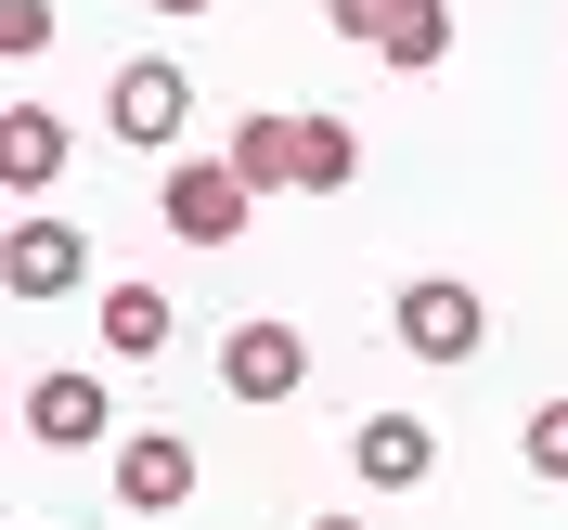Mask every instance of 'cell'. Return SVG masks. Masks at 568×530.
Segmentation results:
<instances>
[{
  "instance_id": "obj_1",
  "label": "cell",
  "mask_w": 568,
  "mask_h": 530,
  "mask_svg": "<svg viewBox=\"0 0 568 530\" xmlns=\"http://www.w3.org/2000/svg\"><path fill=\"white\" fill-rule=\"evenodd\" d=\"M388 337H400L414 362H465L478 337H491V298L453 284V272H426V284H400V298H388Z\"/></svg>"
},
{
  "instance_id": "obj_13",
  "label": "cell",
  "mask_w": 568,
  "mask_h": 530,
  "mask_svg": "<svg viewBox=\"0 0 568 530\" xmlns=\"http://www.w3.org/2000/svg\"><path fill=\"white\" fill-rule=\"evenodd\" d=\"M439 52H453V13H439V0H414V13L388 27V66H439Z\"/></svg>"
},
{
  "instance_id": "obj_7",
  "label": "cell",
  "mask_w": 568,
  "mask_h": 530,
  "mask_svg": "<svg viewBox=\"0 0 568 530\" xmlns=\"http://www.w3.org/2000/svg\"><path fill=\"white\" fill-rule=\"evenodd\" d=\"M27 440H39V453L116 440V389H104V376H39V389H27Z\"/></svg>"
},
{
  "instance_id": "obj_16",
  "label": "cell",
  "mask_w": 568,
  "mask_h": 530,
  "mask_svg": "<svg viewBox=\"0 0 568 530\" xmlns=\"http://www.w3.org/2000/svg\"><path fill=\"white\" fill-rule=\"evenodd\" d=\"M52 39V0H0V52H39Z\"/></svg>"
},
{
  "instance_id": "obj_12",
  "label": "cell",
  "mask_w": 568,
  "mask_h": 530,
  "mask_svg": "<svg viewBox=\"0 0 568 530\" xmlns=\"http://www.w3.org/2000/svg\"><path fill=\"white\" fill-rule=\"evenodd\" d=\"M104 350L116 362H155V350H169V298H155V284H104Z\"/></svg>"
},
{
  "instance_id": "obj_11",
  "label": "cell",
  "mask_w": 568,
  "mask_h": 530,
  "mask_svg": "<svg viewBox=\"0 0 568 530\" xmlns=\"http://www.w3.org/2000/svg\"><path fill=\"white\" fill-rule=\"evenodd\" d=\"M233 181L246 194H297V117H246L233 130Z\"/></svg>"
},
{
  "instance_id": "obj_19",
  "label": "cell",
  "mask_w": 568,
  "mask_h": 530,
  "mask_svg": "<svg viewBox=\"0 0 568 530\" xmlns=\"http://www.w3.org/2000/svg\"><path fill=\"white\" fill-rule=\"evenodd\" d=\"M27 530H39V518H27Z\"/></svg>"
},
{
  "instance_id": "obj_17",
  "label": "cell",
  "mask_w": 568,
  "mask_h": 530,
  "mask_svg": "<svg viewBox=\"0 0 568 530\" xmlns=\"http://www.w3.org/2000/svg\"><path fill=\"white\" fill-rule=\"evenodd\" d=\"M142 13H169V27H194V13H207V0H142Z\"/></svg>"
},
{
  "instance_id": "obj_3",
  "label": "cell",
  "mask_w": 568,
  "mask_h": 530,
  "mask_svg": "<svg viewBox=\"0 0 568 530\" xmlns=\"http://www.w3.org/2000/svg\"><path fill=\"white\" fill-rule=\"evenodd\" d=\"M155 208H169V233H181V247H233L258 194L233 181V156H169V194H155Z\"/></svg>"
},
{
  "instance_id": "obj_15",
  "label": "cell",
  "mask_w": 568,
  "mask_h": 530,
  "mask_svg": "<svg viewBox=\"0 0 568 530\" xmlns=\"http://www.w3.org/2000/svg\"><path fill=\"white\" fill-rule=\"evenodd\" d=\"M323 13H336V39H362V52H388V27L414 13V0H323Z\"/></svg>"
},
{
  "instance_id": "obj_10",
  "label": "cell",
  "mask_w": 568,
  "mask_h": 530,
  "mask_svg": "<svg viewBox=\"0 0 568 530\" xmlns=\"http://www.w3.org/2000/svg\"><path fill=\"white\" fill-rule=\"evenodd\" d=\"M362 181V130L349 117H297V194H349Z\"/></svg>"
},
{
  "instance_id": "obj_2",
  "label": "cell",
  "mask_w": 568,
  "mask_h": 530,
  "mask_svg": "<svg viewBox=\"0 0 568 530\" xmlns=\"http://www.w3.org/2000/svg\"><path fill=\"white\" fill-rule=\"evenodd\" d=\"M104 130H116V142H142V156H169V142L194 130V78H181V52H142V66H116Z\"/></svg>"
},
{
  "instance_id": "obj_4",
  "label": "cell",
  "mask_w": 568,
  "mask_h": 530,
  "mask_svg": "<svg viewBox=\"0 0 568 530\" xmlns=\"http://www.w3.org/2000/svg\"><path fill=\"white\" fill-rule=\"evenodd\" d=\"M220 389L233 401H297L311 389V337H297V323H233V337H220Z\"/></svg>"
},
{
  "instance_id": "obj_18",
  "label": "cell",
  "mask_w": 568,
  "mask_h": 530,
  "mask_svg": "<svg viewBox=\"0 0 568 530\" xmlns=\"http://www.w3.org/2000/svg\"><path fill=\"white\" fill-rule=\"evenodd\" d=\"M311 530H362V518H311Z\"/></svg>"
},
{
  "instance_id": "obj_5",
  "label": "cell",
  "mask_w": 568,
  "mask_h": 530,
  "mask_svg": "<svg viewBox=\"0 0 568 530\" xmlns=\"http://www.w3.org/2000/svg\"><path fill=\"white\" fill-rule=\"evenodd\" d=\"M194 479H207V466H194V440H181V427H130V440H116V504H130V518L194 504Z\"/></svg>"
},
{
  "instance_id": "obj_14",
  "label": "cell",
  "mask_w": 568,
  "mask_h": 530,
  "mask_svg": "<svg viewBox=\"0 0 568 530\" xmlns=\"http://www.w3.org/2000/svg\"><path fill=\"white\" fill-rule=\"evenodd\" d=\"M517 453H530V479H568V401H530V427H517Z\"/></svg>"
},
{
  "instance_id": "obj_9",
  "label": "cell",
  "mask_w": 568,
  "mask_h": 530,
  "mask_svg": "<svg viewBox=\"0 0 568 530\" xmlns=\"http://www.w3.org/2000/svg\"><path fill=\"white\" fill-rule=\"evenodd\" d=\"M52 169H65V117H52V104H13V117H0V181L39 194Z\"/></svg>"
},
{
  "instance_id": "obj_8",
  "label": "cell",
  "mask_w": 568,
  "mask_h": 530,
  "mask_svg": "<svg viewBox=\"0 0 568 530\" xmlns=\"http://www.w3.org/2000/svg\"><path fill=\"white\" fill-rule=\"evenodd\" d=\"M349 466H362V492H426L439 427H426V414H362V427H349Z\"/></svg>"
},
{
  "instance_id": "obj_6",
  "label": "cell",
  "mask_w": 568,
  "mask_h": 530,
  "mask_svg": "<svg viewBox=\"0 0 568 530\" xmlns=\"http://www.w3.org/2000/svg\"><path fill=\"white\" fill-rule=\"evenodd\" d=\"M91 272V233H78V220H13V233H0V284H13V298H65V284Z\"/></svg>"
}]
</instances>
